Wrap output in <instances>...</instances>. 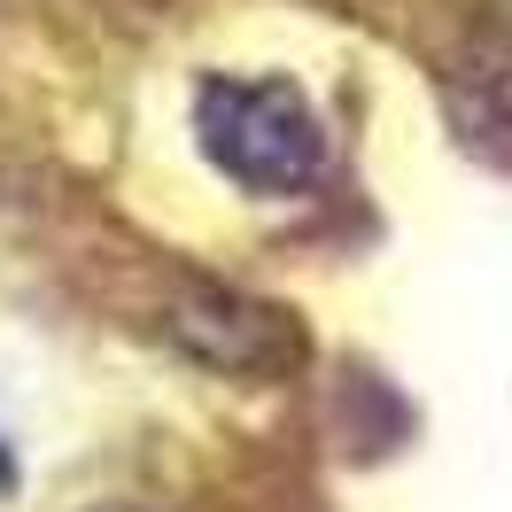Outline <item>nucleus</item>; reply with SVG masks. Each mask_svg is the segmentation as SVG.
Masks as SVG:
<instances>
[{"mask_svg": "<svg viewBox=\"0 0 512 512\" xmlns=\"http://www.w3.org/2000/svg\"><path fill=\"white\" fill-rule=\"evenodd\" d=\"M171 334H179L187 357L218 365V373H288V365H303V350H311L303 326H295V311L264 303V295H241V288H202V280L179 295Z\"/></svg>", "mask_w": 512, "mask_h": 512, "instance_id": "f03ea898", "label": "nucleus"}, {"mask_svg": "<svg viewBox=\"0 0 512 512\" xmlns=\"http://www.w3.org/2000/svg\"><path fill=\"white\" fill-rule=\"evenodd\" d=\"M194 132L225 179L256 194H303L326 171L319 109L280 78H210L194 101Z\"/></svg>", "mask_w": 512, "mask_h": 512, "instance_id": "f257e3e1", "label": "nucleus"}]
</instances>
